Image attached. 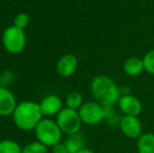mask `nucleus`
I'll return each mask as SVG.
<instances>
[{"instance_id": "aec40b11", "label": "nucleus", "mask_w": 154, "mask_h": 153, "mask_svg": "<svg viewBox=\"0 0 154 153\" xmlns=\"http://www.w3.org/2000/svg\"><path fill=\"white\" fill-rule=\"evenodd\" d=\"M53 153H69V151L67 150L65 144L60 142L53 147Z\"/></svg>"}, {"instance_id": "0eeeda50", "label": "nucleus", "mask_w": 154, "mask_h": 153, "mask_svg": "<svg viewBox=\"0 0 154 153\" xmlns=\"http://www.w3.org/2000/svg\"><path fill=\"white\" fill-rule=\"evenodd\" d=\"M120 129L126 137L137 139L143 134V125L137 116L124 115L120 120Z\"/></svg>"}, {"instance_id": "20e7f679", "label": "nucleus", "mask_w": 154, "mask_h": 153, "mask_svg": "<svg viewBox=\"0 0 154 153\" xmlns=\"http://www.w3.org/2000/svg\"><path fill=\"white\" fill-rule=\"evenodd\" d=\"M2 43L4 48L10 54H20L24 49L26 43L24 31L15 25L8 27L2 34Z\"/></svg>"}, {"instance_id": "f03ea898", "label": "nucleus", "mask_w": 154, "mask_h": 153, "mask_svg": "<svg viewBox=\"0 0 154 153\" xmlns=\"http://www.w3.org/2000/svg\"><path fill=\"white\" fill-rule=\"evenodd\" d=\"M43 115L41 112L40 105L35 102H22L17 105L13 118L19 129L23 131H31L41 122Z\"/></svg>"}, {"instance_id": "dca6fc26", "label": "nucleus", "mask_w": 154, "mask_h": 153, "mask_svg": "<svg viewBox=\"0 0 154 153\" xmlns=\"http://www.w3.org/2000/svg\"><path fill=\"white\" fill-rule=\"evenodd\" d=\"M0 153H22V148L13 139H3L0 142Z\"/></svg>"}, {"instance_id": "9d476101", "label": "nucleus", "mask_w": 154, "mask_h": 153, "mask_svg": "<svg viewBox=\"0 0 154 153\" xmlns=\"http://www.w3.org/2000/svg\"><path fill=\"white\" fill-rule=\"evenodd\" d=\"M17 107L15 96L8 88L0 86V115L8 116L14 113Z\"/></svg>"}, {"instance_id": "ddd939ff", "label": "nucleus", "mask_w": 154, "mask_h": 153, "mask_svg": "<svg viewBox=\"0 0 154 153\" xmlns=\"http://www.w3.org/2000/svg\"><path fill=\"white\" fill-rule=\"evenodd\" d=\"M138 153H154V133H143L136 142Z\"/></svg>"}, {"instance_id": "39448f33", "label": "nucleus", "mask_w": 154, "mask_h": 153, "mask_svg": "<svg viewBox=\"0 0 154 153\" xmlns=\"http://www.w3.org/2000/svg\"><path fill=\"white\" fill-rule=\"evenodd\" d=\"M56 122L62 132L67 135L80 132L82 126V121L78 110H73V109L67 108V107L63 108L58 113Z\"/></svg>"}, {"instance_id": "6e6552de", "label": "nucleus", "mask_w": 154, "mask_h": 153, "mask_svg": "<svg viewBox=\"0 0 154 153\" xmlns=\"http://www.w3.org/2000/svg\"><path fill=\"white\" fill-rule=\"evenodd\" d=\"M118 106L124 115L138 116L143 110V104L138 98L132 94H122Z\"/></svg>"}, {"instance_id": "6ab92c4d", "label": "nucleus", "mask_w": 154, "mask_h": 153, "mask_svg": "<svg viewBox=\"0 0 154 153\" xmlns=\"http://www.w3.org/2000/svg\"><path fill=\"white\" fill-rule=\"evenodd\" d=\"M29 21H31V18H29V14H26V13H19L14 19V25L21 29H24L29 25Z\"/></svg>"}, {"instance_id": "f8f14e48", "label": "nucleus", "mask_w": 154, "mask_h": 153, "mask_svg": "<svg viewBox=\"0 0 154 153\" xmlns=\"http://www.w3.org/2000/svg\"><path fill=\"white\" fill-rule=\"evenodd\" d=\"M123 70L129 77H137L145 70L144 61L137 57H130L124 62Z\"/></svg>"}, {"instance_id": "f257e3e1", "label": "nucleus", "mask_w": 154, "mask_h": 153, "mask_svg": "<svg viewBox=\"0 0 154 153\" xmlns=\"http://www.w3.org/2000/svg\"><path fill=\"white\" fill-rule=\"evenodd\" d=\"M90 92L92 98L102 106L118 104L122 92L121 88L110 77L105 75H97L90 83Z\"/></svg>"}, {"instance_id": "9b49d317", "label": "nucleus", "mask_w": 154, "mask_h": 153, "mask_svg": "<svg viewBox=\"0 0 154 153\" xmlns=\"http://www.w3.org/2000/svg\"><path fill=\"white\" fill-rule=\"evenodd\" d=\"M78 68V59L72 54L62 56L57 63V72L63 78L71 77Z\"/></svg>"}, {"instance_id": "2eb2a0df", "label": "nucleus", "mask_w": 154, "mask_h": 153, "mask_svg": "<svg viewBox=\"0 0 154 153\" xmlns=\"http://www.w3.org/2000/svg\"><path fill=\"white\" fill-rule=\"evenodd\" d=\"M67 108L73 109V110H79L83 103V96L79 91H71L67 94L66 100H65Z\"/></svg>"}, {"instance_id": "1a4fd4ad", "label": "nucleus", "mask_w": 154, "mask_h": 153, "mask_svg": "<svg viewBox=\"0 0 154 153\" xmlns=\"http://www.w3.org/2000/svg\"><path fill=\"white\" fill-rule=\"evenodd\" d=\"M40 109L43 116L57 115L63 109V103L60 96L55 94H48L44 96L41 101Z\"/></svg>"}, {"instance_id": "423d86ee", "label": "nucleus", "mask_w": 154, "mask_h": 153, "mask_svg": "<svg viewBox=\"0 0 154 153\" xmlns=\"http://www.w3.org/2000/svg\"><path fill=\"white\" fill-rule=\"evenodd\" d=\"M78 112L82 123L86 125H97L105 120L103 106L95 101L84 103L81 108L78 110Z\"/></svg>"}, {"instance_id": "4468645a", "label": "nucleus", "mask_w": 154, "mask_h": 153, "mask_svg": "<svg viewBox=\"0 0 154 153\" xmlns=\"http://www.w3.org/2000/svg\"><path fill=\"white\" fill-rule=\"evenodd\" d=\"M69 153H77L78 151L85 148V139L80 132L70 134L66 137L64 142Z\"/></svg>"}, {"instance_id": "412c9836", "label": "nucleus", "mask_w": 154, "mask_h": 153, "mask_svg": "<svg viewBox=\"0 0 154 153\" xmlns=\"http://www.w3.org/2000/svg\"><path fill=\"white\" fill-rule=\"evenodd\" d=\"M77 153H95L94 151H92V150L88 149V148H83L82 150H80V151H78Z\"/></svg>"}, {"instance_id": "7ed1b4c3", "label": "nucleus", "mask_w": 154, "mask_h": 153, "mask_svg": "<svg viewBox=\"0 0 154 153\" xmlns=\"http://www.w3.org/2000/svg\"><path fill=\"white\" fill-rule=\"evenodd\" d=\"M62 131L59 128L57 122L49 118H42L41 122L35 128V134L41 144L46 147L53 148L55 145L61 142Z\"/></svg>"}, {"instance_id": "a211bd4d", "label": "nucleus", "mask_w": 154, "mask_h": 153, "mask_svg": "<svg viewBox=\"0 0 154 153\" xmlns=\"http://www.w3.org/2000/svg\"><path fill=\"white\" fill-rule=\"evenodd\" d=\"M143 61H144L145 72L154 76V49H151L145 55Z\"/></svg>"}, {"instance_id": "f3484780", "label": "nucleus", "mask_w": 154, "mask_h": 153, "mask_svg": "<svg viewBox=\"0 0 154 153\" xmlns=\"http://www.w3.org/2000/svg\"><path fill=\"white\" fill-rule=\"evenodd\" d=\"M22 153H48L47 147L40 142H32L22 149Z\"/></svg>"}]
</instances>
